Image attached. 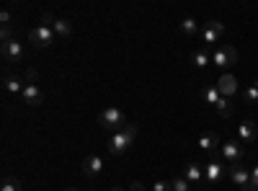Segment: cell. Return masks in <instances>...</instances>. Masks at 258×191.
Segmentation results:
<instances>
[{"instance_id":"cell-10","label":"cell","mask_w":258,"mask_h":191,"mask_svg":"<svg viewBox=\"0 0 258 191\" xmlns=\"http://www.w3.org/2000/svg\"><path fill=\"white\" fill-rule=\"evenodd\" d=\"M24 88H26V83H24V78L21 75H6L3 78V91H6V96H11V98H21V93H24Z\"/></svg>"},{"instance_id":"cell-22","label":"cell","mask_w":258,"mask_h":191,"mask_svg":"<svg viewBox=\"0 0 258 191\" xmlns=\"http://www.w3.org/2000/svg\"><path fill=\"white\" fill-rule=\"evenodd\" d=\"M0 191H21V181L13 178V176H6V178H3V186H0Z\"/></svg>"},{"instance_id":"cell-2","label":"cell","mask_w":258,"mask_h":191,"mask_svg":"<svg viewBox=\"0 0 258 191\" xmlns=\"http://www.w3.org/2000/svg\"><path fill=\"white\" fill-rule=\"evenodd\" d=\"M98 124L106 132L114 135V132H121L126 126V116H124V111L119 109V106H106V109L101 111V116H98Z\"/></svg>"},{"instance_id":"cell-30","label":"cell","mask_w":258,"mask_h":191,"mask_svg":"<svg viewBox=\"0 0 258 191\" xmlns=\"http://www.w3.org/2000/svg\"><path fill=\"white\" fill-rule=\"evenodd\" d=\"M240 191H258V188H253V186H250V183H248V186H243V188H240Z\"/></svg>"},{"instance_id":"cell-24","label":"cell","mask_w":258,"mask_h":191,"mask_svg":"<svg viewBox=\"0 0 258 191\" xmlns=\"http://www.w3.org/2000/svg\"><path fill=\"white\" fill-rule=\"evenodd\" d=\"M170 186H173V191H191V183L186 181V176H178L170 181Z\"/></svg>"},{"instance_id":"cell-3","label":"cell","mask_w":258,"mask_h":191,"mask_svg":"<svg viewBox=\"0 0 258 191\" xmlns=\"http://www.w3.org/2000/svg\"><path fill=\"white\" fill-rule=\"evenodd\" d=\"M54 39H57V36H54L52 26H44V24H39V26H34V29L29 31V41H31L34 49H47V47H52Z\"/></svg>"},{"instance_id":"cell-13","label":"cell","mask_w":258,"mask_h":191,"mask_svg":"<svg viewBox=\"0 0 258 191\" xmlns=\"http://www.w3.org/2000/svg\"><path fill=\"white\" fill-rule=\"evenodd\" d=\"M199 147H202V150H207V153H212V155H217V147H222L220 135H214V132H202V135H199Z\"/></svg>"},{"instance_id":"cell-9","label":"cell","mask_w":258,"mask_h":191,"mask_svg":"<svg viewBox=\"0 0 258 191\" xmlns=\"http://www.w3.org/2000/svg\"><path fill=\"white\" fill-rule=\"evenodd\" d=\"M225 176V165L220 160V155H212V160L204 165V181L207 183H217Z\"/></svg>"},{"instance_id":"cell-28","label":"cell","mask_w":258,"mask_h":191,"mask_svg":"<svg viewBox=\"0 0 258 191\" xmlns=\"http://www.w3.org/2000/svg\"><path fill=\"white\" fill-rule=\"evenodd\" d=\"M26 80H29V83H34V86H36V80H39V73H36L34 68H29V70H26Z\"/></svg>"},{"instance_id":"cell-33","label":"cell","mask_w":258,"mask_h":191,"mask_svg":"<svg viewBox=\"0 0 258 191\" xmlns=\"http://www.w3.org/2000/svg\"><path fill=\"white\" fill-rule=\"evenodd\" d=\"M253 86H258V80H255V83H253Z\"/></svg>"},{"instance_id":"cell-18","label":"cell","mask_w":258,"mask_h":191,"mask_svg":"<svg viewBox=\"0 0 258 191\" xmlns=\"http://www.w3.org/2000/svg\"><path fill=\"white\" fill-rule=\"evenodd\" d=\"M202 101H204V103H212V106H217V103L222 101L220 88H217V86H207V88L202 91Z\"/></svg>"},{"instance_id":"cell-12","label":"cell","mask_w":258,"mask_h":191,"mask_svg":"<svg viewBox=\"0 0 258 191\" xmlns=\"http://www.w3.org/2000/svg\"><path fill=\"white\" fill-rule=\"evenodd\" d=\"M238 137H240V142H243V145H250V142H255V140H258V126H255V121H253V119H245V121L238 126Z\"/></svg>"},{"instance_id":"cell-15","label":"cell","mask_w":258,"mask_h":191,"mask_svg":"<svg viewBox=\"0 0 258 191\" xmlns=\"http://www.w3.org/2000/svg\"><path fill=\"white\" fill-rule=\"evenodd\" d=\"M230 178H232V183L235 186H248L250 183V171L248 168H243V165H230Z\"/></svg>"},{"instance_id":"cell-26","label":"cell","mask_w":258,"mask_h":191,"mask_svg":"<svg viewBox=\"0 0 258 191\" xmlns=\"http://www.w3.org/2000/svg\"><path fill=\"white\" fill-rule=\"evenodd\" d=\"M153 191H173V186H170V181H163V178H158V181L153 183Z\"/></svg>"},{"instance_id":"cell-14","label":"cell","mask_w":258,"mask_h":191,"mask_svg":"<svg viewBox=\"0 0 258 191\" xmlns=\"http://www.w3.org/2000/svg\"><path fill=\"white\" fill-rule=\"evenodd\" d=\"M217 88H220V93H222L225 98H230V96H235V91H238V80H235V75L225 73V75L217 80Z\"/></svg>"},{"instance_id":"cell-8","label":"cell","mask_w":258,"mask_h":191,"mask_svg":"<svg viewBox=\"0 0 258 191\" xmlns=\"http://www.w3.org/2000/svg\"><path fill=\"white\" fill-rule=\"evenodd\" d=\"M80 171H83V176L88 178V181L98 178V176L103 173V160H101V155H88V158L83 160Z\"/></svg>"},{"instance_id":"cell-23","label":"cell","mask_w":258,"mask_h":191,"mask_svg":"<svg viewBox=\"0 0 258 191\" xmlns=\"http://www.w3.org/2000/svg\"><path fill=\"white\" fill-rule=\"evenodd\" d=\"M243 103H258V86H248L243 91Z\"/></svg>"},{"instance_id":"cell-1","label":"cell","mask_w":258,"mask_h":191,"mask_svg":"<svg viewBox=\"0 0 258 191\" xmlns=\"http://www.w3.org/2000/svg\"><path fill=\"white\" fill-rule=\"evenodd\" d=\"M135 140H137V126L135 124H126L121 132H114L109 137V145H106V147H109L111 155H124L129 147L135 145Z\"/></svg>"},{"instance_id":"cell-21","label":"cell","mask_w":258,"mask_h":191,"mask_svg":"<svg viewBox=\"0 0 258 191\" xmlns=\"http://www.w3.org/2000/svg\"><path fill=\"white\" fill-rule=\"evenodd\" d=\"M214 109H217V114H220L222 119H230V116H232V103H230L225 96H222V101H220L217 106H214Z\"/></svg>"},{"instance_id":"cell-32","label":"cell","mask_w":258,"mask_h":191,"mask_svg":"<svg viewBox=\"0 0 258 191\" xmlns=\"http://www.w3.org/2000/svg\"><path fill=\"white\" fill-rule=\"evenodd\" d=\"M64 191H78V188H64Z\"/></svg>"},{"instance_id":"cell-5","label":"cell","mask_w":258,"mask_h":191,"mask_svg":"<svg viewBox=\"0 0 258 191\" xmlns=\"http://www.w3.org/2000/svg\"><path fill=\"white\" fill-rule=\"evenodd\" d=\"M212 62H214V65H217L220 70L232 68L235 62H238V52H235V47H227V44L214 47V49H212Z\"/></svg>"},{"instance_id":"cell-11","label":"cell","mask_w":258,"mask_h":191,"mask_svg":"<svg viewBox=\"0 0 258 191\" xmlns=\"http://www.w3.org/2000/svg\"><path fill=\"white\" fill-rule=\"evenodd\" d=\"M21 101H24L26 106H41L44 103V93H41V88L34 86V83H26L24 93H21Z\"/></svg>"},{"instance_id":"cell-27","label":"cell","mask_w":258,"mask_h":191,"mask_svg":"<svg viewBox=\"0 0 258 191\" xmlns=\"http://www.w3.org/2000/svg\"><path fill=\"white\" fill-rule=\"evenodd\" d=\"M126 191H147V188H145V183H142V181H132V183L126 186Z\"/></svg>"},{"instance_id":"cell-16","label":"cell","mask_w":258,"mask_h":191,"mask_svg":"<svg viewBox=\"0 0 258 191\" xmlns=\"http://www.w3.org/2000/svg\"><path fill=\"white\" fill-rule=\"evenodd\" d=\"M183 176H186V181H188L191 186H199V183L204 181V168H202L199 163H188L186 171H183Z\"/></svg>"},{"instance_id":"cell-25","label":"cell","mask_w":258,"mask_h":191,"mask_svg":"<svg viewBox=\"0 0 258 191\" xmlns=\"http://www.w3.org/2000/svg\"><path fill=\"white\" fill-rule=\"evenodd\" d=\"M0 24H3V29H11V26H13V13H11L8 8L0 13Z\"/></svg>"},{"instance_id":"cell-6","label":"cell","mask_w":258,"mask_h":191,"mask_svg":"<svg viewBox=\"0 0 258 191\" xmlns=\"http://www.w3.org/2000/svg\"><path fill=\"white\" fill-rule=\"evenodd\" d=\"M0 54H3V62H21V59H24V54H26L24 41H18L16 36L8 39V41H3V47H0Z\"/></svg>"},{"instance_id":"cell-31","label":"cell","mask_w":258,"mask_h":191,"mask_svg":"<svg viewBox=\"0 0 258 191\" xmlns=\"http://www.w3.org/2000/svg\"><path fill=\"white\" fill-rule=\"evenodd\" d=\"M111 191H126V188H121V186H111Z\"/></svg>"},{"instance_id":"cell-19","label":"cell","mask_w":258,"mask_h":191,"mask_svg":"<svg viewBox=\"0 0 258 191\" xmlns=\"http://www.w3.org/2000/svg\"><path fill=\"white\" fill-rule=\"evenodd\" d=\"M181 34H183V36H197V34H202L197 18H183V21H181Z\"/></svg>"},{"instance_id":"cell-20","label":"cell","mask_w":258,"mask_h":191,"mask_svg":"<svg viewBox=\"0 0 258 191\" xmlns=\"http://www.w3.org/2000/svg\"><path fill=\"white\" fill-rule=\"evenodd\" d=\"M191 62H194V68H207L209 62H212V54L207 49H197L191 54Z\"/></svg>"},{"instance_id":"cell-7","label":"cell","mask_w":258,"mask_h":191,"mask_svg":"<svg viewBox=\"0 0 258 191\" xmlns=\"http://www.w3.org/2000/svg\"><path fill=\"white\" fill-rule=\"evenodd\" d=\"M222 34H225V26L220 24V21H207L204 29H202V41L212 47V44H217V41L222 39Z\"/></svg>"},{"instance_id":"cell-17","label":"cell","mask_w":258,"mask_h":191,"mask_svg":"<svg viewBox=\"0 0 258 191\" xmlns=\"http://www.w3.org/2000/svg\"><path fill=\"white\" fill-rule=\"evenodd\" d=\"M52 31H54L57 39H70L73 36V24L68 18H54L52 21Z\"/></svg>"},{"instance_id":"cell-29","label":"cell","mask_w":258,"mask_h":191,"mask_svg":"<svg viewBox=\"0 0 258 191\" xmlns=\"http://www.w3.org/2000/svg\"><path fill=\"white\" fill-rule=\"evenodd\" d=\"M250 186L258 188V165H253V171H250Z\"/></svg>"},{"instance_id":"cell-4","label":"cell","mask_w":258,"mask_h":191,"mask_svg":"<svg viewBox=\"0 0 258 191\" xmlns=\"http://www.w3.org/2000/svg\"><path fill=\"white\" fill-rule=\"evenodd\" d=\"M220 150H222V160L227 165H240L243 158H245V147H243L240 140H225Z\"/></svg>"}]
</instances>
